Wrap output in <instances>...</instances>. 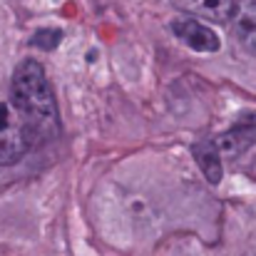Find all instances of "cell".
Here are the masks:
<instances>
[{
  "instance_id": "9c48e42d",
  "label": "cell",
  "mask_w": 256,
  "mask_h": 256,
  "mask_svg": "<svg viewBox=\"0 0 256 256\" xmlns=\"http://www.w3.org/2000/svg\"><path fill=\"white\" fill-rule=\"evenodd\" d=\"M12 124V117H10V107L5 104V102H0V132L2 130H8Z\"/></svg>"
},
{
  "instance_id": "277c9868",
  "label": "cell",
  "mask_w": 256,
  "mask_h": 256,
  "mask_svg": "<svg viewBox=\"0 0 256 256\" xmlns=\"http://www.w3.org/2000/svg\"><path fill=\"white\" fill-rule=\"evenodd\" d=\"M189 18H204L212 22H226L234 12V0H170Z\"/></svg>"
},
{
  "instance_id": "6da1fadb",
  "label": "cell",
  "mask_w": 256,
  "mask_h": 256,
  "mask_svg": "<svg viewBox=\"0 0 256 256\" xmlns=\"http://www.w3.org/2000/svg\"><path fill=\"white\" fill-rule=\"evenodd\" d=\"M12 107L20 114V127L32 147L38 140H50L58 134V104L48 75L40 62L22 60L12 72L10 85Z\"/></svg>"
},
{
  "instance_id": "5b68a950",
  "label": "cell",
  "mask_w": 256,
  "mask_h": 256,
  "mask_svg": "<svg viewBox=\"0 0 256 256\" xmlns=\"http://www.w3.org/2000/svg\"><path fill=\"white\" fill-rule=\"evenodd\" d=\"M28 150H30V142L20 124H10L8 130L0 132V167L20 162Z\"/></svg>"
},
{
  "instance_id": "ba28073f",
  "label": "cell",
  "mask_w": 256,
  "mask_h": 256,
  "mask_svg": "<svg viewBox=\"0 0 256 256\" xmlns=\"http://www.w3.org/2000/svg\"><path fill=\"white\" fill-rule=\"evenodd\" d=\"M30 42H32L35 48L45 50V52H52V50L62 42V30H60V28H42V30H38V32L32 35Z\"/></svg>"
},
{
  "instance_id": "3957f363",
  "label": "cell",
  "mask_w": 256,
  "mask_h": 256,
  "mask_svg": "<svg viewBox=\"0 0 256 256\" xmlns=\"http://www.w3.org/2000/svg\"><path fill=\"white\" fill-rule=\"evenodd\" d=\"M232 28L242 50L256 60V0H234Z\"/></svg>"
},
{
  "instance_id": "7a4b0ae2",
  "label": "cell",
  "mask_w": 256,
  "mask_h": 256,
  "mask_svg": "<svg viewBox=\"0 0 256 256\" xmlns=\"http://www.w3.org/2000/svg\"><path fill=\"white\" fill-rule=\"evenodd\" d=\"M172 32L179 42H184L194 52H219V48H222L219 35L212 28H206L204 22H199L189 15L186 18H174L172 20Z\"/></svg>"
},
{
  "instance_id": "8992f818",
  "label": "cell",
  "mask_w": 256,
  "mask_h": 256,
  "mask_svg": "<svg viewBox=\"0 0 256 256\" xmlns=\"http://www.w3.org/2000/svg\"><path fill=\"white\" fill-rule=\"evenodd\" d=\"M219 154H229V157H239L242 152H246L252 144H256V127L254 124H236L229 132H224L216 142Z\"/></svg>"
},
{
  "instance_id": "52a82bcc",
  "label": "cell",
  "mask_w": 256,
  "mask_h": 256,
  "mask_svg": "<svg viewBox=\"0 0 256 256\" xmlns=\"http://www.w3.org/2000/svg\"><path fill=\"white\" fill-rule=\"evenodd\" d=\"M192 157L196 160L199 170L206 176L209 184H219L222 182V174H224V170H222V154H219L214 142H196V144H192Z\"/></svg>"
}]
</instances>
